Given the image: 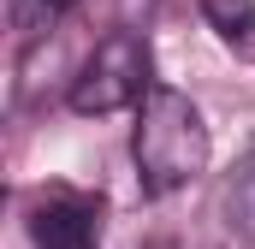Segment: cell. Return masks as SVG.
<instances>
[{"instance_id":"obj_1","label":"cell","mask_w":255,"mask_h":249,"mask_svg":"<svg viewBox=\"0 0 255 249\" xmlns=\"http://www.w3.org/2000/svg\"><path fill=\"white\" fill-rule=\"evenodd\" d=\"M208 124L184 89H148L136 101V130H130V160L142 196H178L208 172Z\"/></svg>"},{"instance_id":"obj_2","label":"cell","mask_w":255,"mask_h":249,"mask_svg":"<svg viewBox=\"0 0 255 249\" xmlns=\"http://www.w3.org/2000/svg\"><path fill=\"white\" fill-rule=\"evenodd\" d=\"M154 89V48L142 30H107L95 42V54L83 60V71L71 77V113L83 119H101V113H119L136 107L142 95Z\"/></svg>"},{"instance_id":"obj_3","label":"cell","mask_w":255,"mask_h":249,"mask_svg":"<svg viewBox=\"0 0 255 249\" xmlns=\"http://www.w3.org/2000/svg\"><path fill=\"white\" fill-rule=\"evenodd\" d=\"M30 238L42 249H95L101 238V196L83 190H54L30 208Z\"/></svg>"},{"instance_id":"obj_4","label":"cell","mask_w":255,"mask_h":249,"mask_svg":"<svg viewBox=\"0 0 255 249\" xmlns=\"http://www.w3.org/2000/svg\"><path fill=\"white\" fill-rule=\"evenodd\" d=\"M202 18L238 60H255V0H202Z\"/></svg>"},{"instance_id":"obj_5","label":"cell","mask_w":255,"mask_h":249,"mask_svg":"<svg viewBox=\"0 0 255 249\" xmlns=\"http://www.w3.org/2000/svg\"><path fill=\"white\" fill-rule=\"evenodd\" d=\"M77 0H6V12H12V30L24 36V42H42L48 30H60V18L71 12Z\"/></svg>"}]
</instances>
